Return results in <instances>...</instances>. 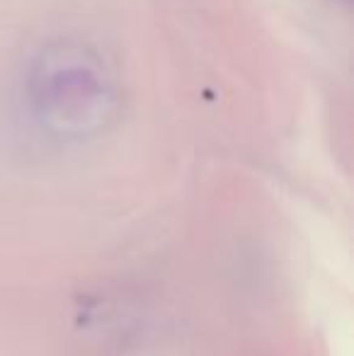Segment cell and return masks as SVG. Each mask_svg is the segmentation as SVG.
Masks as SVG:
<instances>
[{
	"label": "cell",
	"mask_w": 354,
	"mask_h": 356,
	"mask_svg": "<svg viewBox=\"0 0 354 356\" xmlns=\"http://www.w3.org/2000/svg\"><path fill=\"white\" fill-rule=\"evenodd\" d=\"M37 122L58 138H88L114 119L119 90L104 58L81 42H54L37 54L27 75Z\"/></svg>",
	"instance_id": "obj_1"
}]
</instances>
